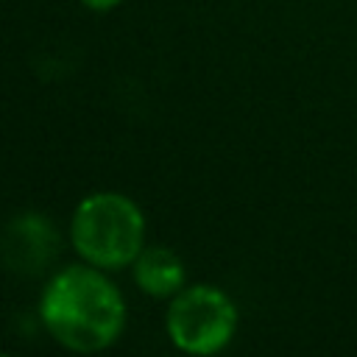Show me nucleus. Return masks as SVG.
<instances>
[{"label": "nucleus", "mask_w": 357, "mask_h": 357, "mask_svg": "<svg viewBox=\"0 0 357 357\" xmlns=\"http://www.w3.org/2000/svg\"><path fill=\"white\" fill-rule=\"evenodd\" d=\"M134 282L151 298H173L184 287V262L167 245H148L134 259Z\"/></svg>", "instance_id": "5"}, {"label": "nucleus", "mask_w": 357, "mask_h": 357, "mask_svg": "<svg viewBox=\"0 0 357 357\" xmlns=\"http://www.w3.org/2000/svg\"><path fill=\"white\" fill-rule=\"evenodd\" d=\"M59 251V234L53 223L42 215H17L0 237V254L6 265L17 273H39L53 262Z\"/></svg>", "instance_id": "4"}, {"label": "nucleus", "mask_w": 357, "mask_h": 357, "mask_svg": "<svg viewBox=\"0 0 357 357\" xmlns=\"http://www.w3.org/2000/svg\"><path fill=\"white\" fill-rule=\"evenodd\" d=\"M39 318L47 335L78 354L109 349L126 329V301L117 284L95 265L56 271L39 298Z\"/></svg>", "instance_id": "1"}, {"label": "nucleus", "mask_w": 357, "mask_h": 357, "mask_svg": "<svg viewBox=\"0 0 357 357\" xmlns=\"http://www.w3.org/2000/svg\"><path fill=\"white\" fill-rule=\"evenodd\" d=\"M165 329L178 351L198 357L218 354L234 337L237 307L215 284H190L170 298Z\"/></svg>", "instance_id": "3"}, {"label": "nucleus", "mask_w": 357, "mask_h": 357, "mask_svg": "<svg viewBox=\"0 0 357 357\" xmlns=\"http://www.w3.org/2000/svg\"><path fill=\"white\" fill-rule=\"evenodd\" d=\"M86 8H92V11H109V8H114V6H120V0H81Z\"/></svg>", "instance_id": "6"}, {"label": "nucleus", "mask_w": 357, "mask_h": 357, "mask_svg": "<svg viewBox=\"0 0 357 357\" xmlns=\"http://www.w3.org/2000/svg\"><path fill=\"white\" fill-rule=\"evenodd\" d=\"M70 243L95 268H128L145 248L142 209L123 192H92L73 212Z\"/></svg>", "instance_id": "2"}]
</instances>
